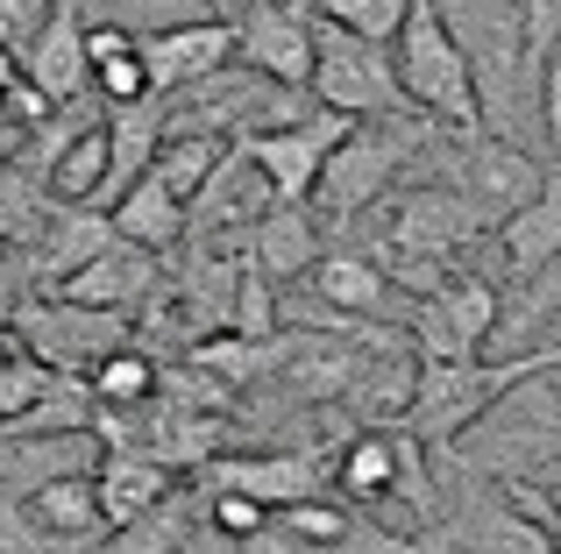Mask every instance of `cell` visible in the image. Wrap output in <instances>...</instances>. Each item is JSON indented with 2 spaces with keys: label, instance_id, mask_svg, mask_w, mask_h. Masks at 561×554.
Masks as SVG:
<instances>
[{
  "label": "cell",
  "instance_id": "cell-1",
  "mask_svg": "<svg viewBox=\"0 0 561 554\" xmlns=\"http://www.w3.org/2000/svg\"><path fill=\"white\" fill-rule=\"evenodd\" d=\"M391 71H398V93H405L412 114H426V122L455 128V136H483V107H477V79H469L462 50L448 43V28H440L434 0H412L405 28H398L391 43Z\"/></svg>",
  "mask_w": 561,
  "mask_h": 554
},
{
  "label": "cell",
  "instance_id": "cell-2",
  "mask_svg": "<svg viewBox=\"0 0 561 554\" xmlns=\"http://www.w3.org/2000/svg\"><path fill=\"white\" fill-rule=\"evenodd\" d=\"M434 14L448 28V43L462 50L469 79H477L483 136H491V122L505 114L512 79L534 65V50H526V8L519 0H434Z\"/></svg>",
  "mask_w": 561,
  "mask_h": 554
},
{
  "label": "cell",
  "instance_id": "cell-3",
  "mask_svg": "<svg viewBox=\"0 0 561 554\" xmlns=\"http://www.w3.org/2000/svg\"><path fill=\"white\" fill-rule=\"evenodd\" d=\"M313 107L342 114V122H377V114H398L405 107V93H398V71H391V50H377V43L348 36V28L320 22L313 14Z\"/></svg>",
  "mask_w": 561,
  "mask_h": 554
},
{
  "label": "cell",
  "instance_id": "cell-4",
  "mask_svg": "<svg viewBox=\"0 0 561 554\" xmlns=\"http://www.w3.org/2000/svg\"><path fill=\"white\" fill-rule=\"evenodd\" d=\"M356 136V122H342V114L313 107L299 128H271V136H242L234 150L249 157V164L263 171V185L277 193V207H306L320 185V171H328V157L342 150V142Z\"/></svg>",
  "mask_w": 561,
  "mask_h": 554
},
{
  "label": "cell",
  "instance_id": "cell-5",
  "mask_svg": "<svg viewBox=\"0 0 561 554\" xmlns=\"http://www.w3.org/2000/svg\"><path fill=\"white\" fill-rule=\"evenodd\" d=\"M234 57L249 65V79L285 85V93H306L313 85V8H277V0H256V8L234 14Z\"/></svg>",
  "mask_w": 561,
  "mask_h": 554
},
{
  "label": "cell",
  "instance_id": "cell-6",
  "mask_svg": "<svg viewBox=\"0 0 561 554\" xmlns=\"http://www.w3.org/2000/svg\"><path fill=\"white\" fill-rule=\"evenodd\" d=\"M497 299L505 291L477 270H448V285L434 299H420V362H483L497 327Z\"/></svg>",
  "mask_w": 561,
  "mask_h": 554
},
{
  "label": "cell",
  "instance_id": "cell-7",
  "mask_svg": "<svg viewBox=\"0 0 561 554\" xmlns=\"http://www.w3.org/2000/svg\"><path fill=\"white\" fill-rule=\"evenodd\" d=\"M448 185L469 199V213H477V221L497 235L512 213H526L540 193H548V171H540V157H526L519 142L477 136V142H469V157H462V171H455Z\"/></svg>",
  "mask_w": 561,
  "mask_h": 554
},
{
  "label": "cell",
  "instance_id": "cell-8",
  "mask_svg": "<svg viewBox=\"0 0 561 554\" xmlns=\"http://www.w3.org/2000/svg\"><path fill=\"white\" fill-rule=\"evenodd\" d=\"M398 157H405V142H391L383 128H356V136L328 157V171H320V185H313L320 213H328V221H356L377 199H391Z\"/></svg>",
  "mask_w": 561,
  "mask_h": 554
},
{
  "label": "cell",
  "instance_id": "cell-9",
  "mask_svg": "<svg viewBox=\"0 0 561 554\" xmlns=\"http://www.w3.org/2000/svg\"><path fill=\"white\" fill-rule=\"evenodd\" d=\"M22 79L36 85L43 100H50L57 114L65 107H85L93 100V57H85V14L71 8V0H57L50 22H43V36L28 43L22 57Z\"/></svg>",
  "mask_w": 561,
  "mask_h": 554
},
{
  "label": "cell",
  "instance_id": "cell-10",
  "mask_svg": "<svg viewBox=\"0 0 561 554\" xmlns=\"http://www.w3.org/2000/svg\"><path fill=\"white\" fill-rule=\"evenodd\" d=\"M136 50H142V65H150L157 100L192 93V85L220 79V65L234 57V14H206V22L171 28V36H150V43H136Z\"/></svg>",
  "mask_w": 561,
  "mask_h": 554
},
{
  "label": "cell",
  "instance_id": "cell-11",
  "mask_svg": "<svg viewBox=\"0 0 561 554\" xmlns=\"http://www.w3.org/2000/svg\"><path fill=\"white\" fill-rule=\"evenodd\" d=\"M491 235V228L469 213V199L455 193V185H420V193H405V207L391 213V250L405 256H426V264H448V250H462V242Z\"/></svg>",
  "mask_w": 561,
  "mask_h": 554
},
{
  "label": "cell",
  "instance_id": "cell-12",
  "mask_svg": "<svg viewBox=\"0 0 561 554\" xmlns=\"http://www.w3.org/2000/svg\"><path fill=\"white\" fill-rule=\"evenodd\" d=\"M206 490L249 498L277 519V512H291V505L320 498V476H313V462H299V455H214L206 462Z\"/></svg>",
  "mask_w": 561,
  "mask_h": 554
},
{
  "label": "cell",
  "instance_id": "cell-13",
  "mask_svg": "<svg viewBox=\"0 0 561 554\" xmlns=\"http://www.w3.org/2000/svg\"><path fill=\"white\" fill-rule=\"evenodd\" d=\"M271 213H277V193L263 185V171L249 164L242 150L220 157V171L206 178V193L192 199V228H206V235H256Z\"/></svg>",
  "mask_w": 561,
  "mask_h": 554
},
{
  "label": "cell",
  "instance_id": "cell-14",
  "mask_svg": "<svg viewBox=\"0 0 561 554\" xmlns=\"http://www.w3.org/2000/svg\"><path fill=\"white\" fill-rule=\"evenodd\" d=\"M93 484H100V519H107V533H128V527H142L150 512L171 505V462H157L150 448H107Z\"/></svg>",
  "mask_w": 561,
  "mask_h": 554
},
{
  "label": "cell",
  "instance_id": "cell-15",
  "mask_svg": "<svg viewBox=\"0 0 561 554\" xmlns=\"http://www.w3.org/2000/svg\"><path fill=\"white\" fill-rule=\"evenodd\" d=\"M71 384H79V377H57L14 327L0 334V427H8V434H22L28 419H43Z\"/></svg>",
  "mask_w": 561,
  "mask_h": 554
},
{
  "label": "cell",
  "instance_id": "cell-16",
  "mask_svg": "<svg viewBox=\"0 0 561 554\" xmlns=\"http://www.w3.org/2000/svg\"><path fill=\"white\" fill-rule=\"evenodd\" d=\"M157 285V264H150V250H128V242H114L107 256H100L93 270H79L57 299L65 305H93V313H114L122 320V305H136L142 291Z\"/></svg>",
  "mask_w": 561,
  "mask_h": 554
},
{
  "label": "cell",
  "instance_id": "cell-17",
  "mask_svg": "<svg viewBox=\"0 0 561 554\" xmlns=\"http://www.w3.org/2000/svg\"><path fill=\"white\" fill-rule=\"evenodd\" d=\"M497 250H505V277H512V285L561 264V178H548V193H540L534 207L512 213V221L497 228Z\"/></svg>",
  "mask_w": 561,
  "mask_h": 554
},
{
  "label": "cell",
  "instance_id": "cell-18",
  "mask_svg": "<svg viewBox=\"0 0 561 554\" xmlns=\"http://www.w3.org/2000/svg\"><path fill=\"white\" fill-rule=\"evenodd\" d=\"M107 221H114V235H122L128 250H150V256H157V250H171V242L192 228V207H185L179 193H164V178L150 171V178H142L136 193H128L122 207L107 213Z\"/></svg>",
  "mask_w": 561,
  "mask_h": 554
},
{
  "label": "cell",
  "instance_id": "cell-19",
  "mask_svg": "<svg viewBox=\"0 0 561 554\" xmlns=\"http://www.w3.org/2000/svg\"><path fill=\"white\" fill-rule=\"evenodd\" d=\"M249 242H256V270L277 277V285L299 270H320V213L313 207H277Z\"/></svg>",
  "mask_w": 561,
  "mask_h": 554
},
{
  "label": "cell",
  "instance_id": "cell-20",
  "mask_svg": "<svg viewBox=\"0 0 561 554\" xmlns=\"http://www.w3.org/2000/svg\"><path fill=\"white\" fill-rule=\"evenodd\" d=\"M50 221H57V235L43 242V285H50V291H65L71 277L93 270L100 256H107L114 242H122L107 213H50Z\"/></svg>",
  "mask_w": 561,
  "mask_h": 554
},
{
  "label": "cell",
  "instance_id": "cell-21",
  "mask_svg": "<svg viewBox=\"0 0 561 554\" xmlns=\"http://www.w3.org/2000/svg\"><path fill=\"white\" fill-rule=\"evenodd\" d=\"M313 291H320L328 305H342V313H383V305H398V299H391V277H383V264H377V256H356V250L320 256Z\"/></svg>",
  "mask_w": 561,
  "mask_h": 554
},
{
  "label": "cell",
  "instance_id": "cell-22",
  "mask_svg": "<svg viewBox=\"0 0 561 554\" xmlns=\"http://www.w3.org/2000/svg\"><path fill=\"white\" fill-rule=\"evenodd\" d=\"M398 476H405V441L398 434H356V441L342 448V490L363 505H383L398 498Z\"/></svg>",
  "mask_w": 561,
  "mask_h": 554
},
{
  "label": "cell",
  "instance_id": "cell-23",
  "mask_svg": "<svg viewBox=\"0 0 561 554\" xmlns=\"http://www.w3.org/2000/svg\"><path fill=\"white\" fill-rule=\"evenodd\" d=\"M220 157H228V142L220 136H164V150H157V178H164V193H179L185 207L206 193V178L220 171Z\"/></svg>",
  "mask_w": 561,
  "mask_h": 554
},
{
  "label": "cell",
  "instance_id": "cell-24",
  "mask_svg": "<svg viewBox=\"0 0 561 554\" xmlns=\"http://www.w3.org/2000/svg\"><path fill=\"white\" fill-rule=\"evenodd\" d=\"M157 384H164V377H157V362H142L136 348H114V356L100 362L93 377H85V391H93L100 419H107V413H128V405H142Z\"/></svg>",
  "mask_w": 561,
  "mask_h": 554
},
{
  "label": "cell",
  "instance_id": "cell-25",
  "mask_svg": "<svg viewBox=\"0 0 561 554\" xmlns=\"http://www.w3.org/2000/svg\"><path fill=\"white\" fill-rule=\"evenodd\" d=\"M313 14L334 22V28H348V36H363V43H377V50H391L405 14H412V0H320Z\"/></svg>",
  "mask_w": 561,
  "mask_h": 554
},
{
  "label": "cell",
  "instance_id": "cell-26",
  "mask_svg": "<svg viewBox=\"0 0 561 554\" xmlns=\"http://www.w3.org/2000/svg\"><path fill=\"white\" fill-rule=\"evenodd\" d=\"M348 519L356 512H342V505H328V498H306V505H291V512H277V533H291L306 554H320L348 533Z\"/></svg>",
  "mask_w": 561,
  "mask_h": 554
},
{
  "label": "cell",
  "instance_id": "cell-27",
  "mask_svg": "<svg viewBox=\"0 0 561 554\" xmlns=\"http://www.w3.org/2000/svg\"><path fill=\"white\" fill-rule=\"evenodd\" d=\"M469 547H477V554H554L548 527H534V519H519V512H497Z\"/></svg>",
  "mask_w": 561,
  "mask_h": 554
},
{
  "label": "cell",
  "instance_id": "cell-28",
  "mask_svg": "<svg viewBox=\"0 0 561 554\" xmlns=\"http://www.w3.org/2000/svg\"><path fill=\"white\" fill-rule=\"evenodd\" d=\"M320 554H412L405 533H383L377 519H348V533L334 547H320Z\"/></svg>",
  "mask_w": 561,
  "mask_h": 554
},
{
  "label": "cell",
  "instance_id": "cell-29",
  "mask_svg": "<svg viewBox=\"0 0 561 554\" xmlns=\"http://www.w3.org/2000/svg\"><path fill=\"white\" fill-rule=\"evenodd\" d=\"M540 122H548V136H554V150H561V43L540 57Z\"/></svg>",
  "mask_w": 561,
  "mask_h": 554
},
{
  "label": "cell",
  "instance_id": "cell-30",
  "mask_svg": "<svg viewBox=\"0 0 561 554\" xmlns=\"http://www.w3.org/2000/svg\"><path fill=\"white\" fill-rule=\"evenodd\" d=\"M28 150V136H22V128H14V122H0V171H8L14 164V157H22Z\"/></svg>",
  "mask_w": 561,
  "mask_h": 554
},
{
  "label": "cell",
  "instance_id": "cell-31",
  "mask_svg": "<svg viewBox=\"0 0 561 554\" xmlns=\"http://www.w3.org/2000/svg\"><path fill=\"white\" fill-rule=\"evenodd\" d=\"M14 85H22V57H14V50H8V43H0V100H8V93H14Z\"/></svg>",
  "mask_w": 561,
  "mask_h": 554
},
{
  "label": "cell",
  "instance_id": "cell-32",
  "mask_svg": "<svg viewBox=\"0 0 561 554\" xmlns=\"http://www.w3.org/2000/svg\"><path fill=\"white\" fill-rule=\"evenodd\" d=\"M14 313H22V305H14V291H8V277H0V334L14 327Z\"/></svg>",
  "mask_w": 561,
  "mask_h": 554
},
{
  "label": "cell",
  "instance_id": "cell-33",
  "mask_svg": "<svg viewBox=\"0 0 561 554\" xmlns=\"http://www.w3.org/2000/svg\"><path fill=\"white\" fill-rule=\"evenodd\" d=\"M0 256H8V228H0Z\"/></svg>",
  "mask_w": 561,
  "mask_h": 554
},
{
  "label": "cell",
  "instance_id": "cell-34",
  "mask_svg": "<svg viewBox=\"0 0 561 554\" xmlns=\"http://www.w3.org/2000/svg\"><path fill=\"white\" fill-rule=\"evenodd\" d=\"M554 554H561V547H554Z\"/></svg>",
  "mask_w": 561,
  "mask_h": 554
}]
</instances>
